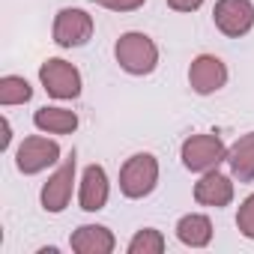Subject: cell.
Instances as JSON below:
<instances>
[{
  "mask_svg": "<svg viewBox=\"0 0 254 254\" xmlns=\"http://www.w3.org/2000/svg\"><path fill=\"white\" fill-rule=\"evenodd\" d=\"M177 239L186 245V248H206L209 242H212V221H209V215H203V212H186L180 221H177Z\"/></svg>",
  "mask_w": 254,
  "mask_h": 254,
  "instance_id": "obj_15",
  "label": "cell"
},
{
  "mask_svg": "<svg viewBox=\"0 0 254 254\" xmlns=\"http://www.w3.org/2000/svg\"><path fill=\"white\" fill-rule=\"evenodd\" d=\"M165 3L174 9V12H197L203 6V0H165Z\"/></svg>",
  "mask_w": 254,
  "mask_h": 254,
  "instance_id": "obj_20",
  "label": "cell"
},
{
  "mask_svg": "<svg viewBox=\"0 0 254 254\" xmlns=\"http://www.w3.org/2000/svg\"><path fill=\"white\" fill-rule=\"evenodd\" d=\"M33 99V87L27 78L21 75H3L0 78V105L12 108V105H24Z\"/></svg>",
  "mask_w": 254,
  "mask_h": 254,
  "instance_id": "obj_16",
  "label": "cell"
},
{
  "mask_svg": "<svg viewBox=\"0 0 254 254\" xmlns=\"http://www.w3.org/2000/svg\"><path fill=\"white\" fill-rule=\"evenodd\" d=\"M39 84L57 102H72L84 90V78H81L78 66L69 63V60H63V57H48L39 66Z\"/></svg>",
  "mask_w": 254,
  "mask_h": 254,
  "instance_id": "obj_3",
  "label": "cell"
},
{
  "mask_svg": "<svg viewBox=\"0 0 254 254\" xmlns=\"http://www.w3.org/2000/svg\"><path fill=\"white\" fill-rule=\"evenodd\" d=\"M114 60L120 63L123 72L144 78V75H153L156 66H159V45L147 33L129 30L114 42Z\"/></svg>",
  "mask_w": 254,
  "mask_h": 254,
  "instance_id": "obj_1",
  "label": "cell"
},
{
  "mask_svg": "<svg viewBox=\"0 0 254 254\" xmlns=\"http://www.w3.org/2000/svg\"><path fill=\"white\" fill-rule=\"evenodd\" d=\"M0 123H3V141H0V150H9V144H12V126H9L6 117L0 120Z\"/></svg>",
  "mask_w": 254,
  "mask_h": 254,
  "instance_id": "obj_21",
  "label": "cell"
},
{
  "mask_svg": "<svg viewBox=\"0 0 254 254\" xmlns=\"http://www.w3.org/2000/svg\"><path fill=\"white\" fill-rule=\"evenodd\" d=\"M194 200L200 206H212V209L230 206V200H233V177H224L218 168L200 174V180L194 183Z\"/></svg>",
  "mask_w": 254,
  "mask_h": 254,
  "instance_id": "obj_11",
  "label": "cell"
},
{
  "mask_svg": "<svg viewBox=\"0 0 254 254\" xmlns=\"http://www.w3.org/2000/svg\"><path fill=\"white\" fill-rule=\"evenodd\" d=\"M69 248L75 254H111L117 248V236L105 224H81L72 230Z\"/></svg>",
  "mask_w": 254,
  "mask_h": 254,
  "instance_id": "obj_12",
  "label": "cell"
},
{
  "mask_svg": "<svg viewBox=\"0 0 254 254\" xmlns=\"http://www.w3.org/2000/svg\"><path fill=\"white\" fill-rule=\"evenodd\" d=\"M180 159L183 168L191 174H206L215 171L221 162H227V147L218 135L212 132H200V135H189L180 147Z\"/></svg>",
  "mask_w": 254,
  "mask_h": 254,
  "instance_id": "obj_4",
  "label": "cell"
},
{
  "mask_svg": "<svg viewBox=\"0 0 254 254\" xmlns=\"http://www.w3.org/2000/svg\"><path fill=\"white\" fill-rule=\"evenodd\" d=\"M96 6H102V9H111V12H135V9H141L147 0H93Z\"/></svg>",
  "mask_w": 254,
  "mask_h": 254,
  "instance_id": "obj_19",
  "label": "cell"
},
{
  "mask_svg": "<svg viewBox=\"0 0 254 254\" xmlns=\"http://www.w3.org/2000/svg\"><path fill=\"white\" fill-rule=\"evenodd\" d=\"M33 126L45 135H72L78 129V114L72 108L60 105H45L33 114Z\"/></svg>",
  "mask_w": 254,
  "mask_h": 254,
  "instance_id": "obj_14",
  "label": "cell"
},
{
  "mask_svg": "<svg viewBox=\"0 0 254 254\" xmlns=\"http://www.w3.org/2000/svg\"><path fill=\"white\" fill-rule=\"evenodd\" d=\"M227 165L236 183H254V132L239 135L227 147Z\"/></svg>",
  "mask_w": 254,
  "mask_h": 254,
  "instance_id": "obj_13",
  "label": "cell"
},
{
  "mask_svg": "<svg viewBox=\"0 0 254 254\" xmlns=\"http://www.w3.org/2000/svg\"><path fill=\"white\" fill-rule=\"evenodd\" d=\"M236 230L254 242V194H248L236 209Z\"/></svg>",
  "mask_w": 254,
  "mask_h": 254,
  "instance_id": "obj_18",
  "label": "cell"
},
{
  "mask_svg": "<svg viewBox=\"0 0 254 254\" xmlns=\"http://www.w3.org/2000/svg\"><path fill=\"white\" fill-rule=\"evenodd\" d=\"M212 24L227 39H242L254 27V3L251 0H215Z\"/></svg>",
  "mask_w": 254,
  "mask_h": 254,
  "instance_id": "obj_8",
  "label": "cell"
},
{
  "mask_svg": "<svg viewBox=\"0 0 254 254\" xmlns=\"http://www.w3.org/2000/svg\"><path fill=\"white\" fill-rule=\"evenodd\" d=\"M108 197H111V183H108V174L102 165H87L84 174H81V183H78V206L84 212H99L108 206Z\"/></svg>",
  "mask_w": 254,
  "mask_h": 254,
  "instance_id": "obj_10",
  "label": "cell"
},
{
  "mask_svg": "<svg viewBox=\"0 0 254 254\" xmlns=\"http://www.w3.org/2000/svg\"><path fill=\"white\" fill-rule=\"evenodd\" d=\"M72 189H75V150H72L66 159H60L57 171H54V174L48 177V183L42 186V191H39L42 209L51 212V215H60V212L69 206V200H72Z\"/></svg>",
  "mask_w": 254,
  "mask_h": 254,
  "instance_id": "obj_7",
  "label": "cell"
},
{
  "mask_svg": "<svg viewBox=\"0 0 254 254\" xmlns=\"http://www.w3.org/2000/svg\"><path fill=\"white\" fill-rule=\"evenodd\" d=\"M227 84V66L215 54H197L189 66V87L197 96H212Z\"/></svg>",
  "mask_w": 254,
  "mask_h": 254,
  "instance_id": "obj_9",
  "label": "cell"
},
{
  "mask_svg": "<svg viewBox=\"0 0 254 254\" xmlns=\"http://www.w3.org/2000/svg\"><path fill=\"white\" fill-rule=\"evenodd\" d=\"M165 248H168V239L156 227H141L129 239V254H162Z\"/></svg>",
  "mask_w": 254,
  "mask_h": 254,
  "instance_id": "obj_17",
  "label": "cell"
},
{
  "mask_svg": "<svg viewBox=\"0 0 254 254\" xmlns=\"http://www.w3.org/2000/svg\"><path fill=\"white\" fill-rule=\"evenodd\" d=\"M93 30H96L93 15L78 6H63L51 24V36L60 48H84L93 39Z\"/></svg>",
  "mask_w": 254,
  "mask_h": 254,
  "instance_id": "obj_5",
  "label": "cell"
},
{
  "mask_svg": "<svg viewBox=\"0 0 254 254\" xmlns=\"http://www.w3.org/2000/svg\"><path fill=\"white\" fill-rule=\"evenodd\" d=\"M159 186V159L153 153H135L120 168V191L129 200L150 197Z\"/></svg>",
  "mask_w": 254,
  "mask_h": 254,
  "instance_id": "obj_2",
  "label": "cell"
},
{
  "mask_svg": "<svg viewBox=\"0 0 254 254\" xmlns=\"http://www.w3.org/2000/svg\"><path fill=\"white\" fill-rule=\"evenodd\" d=\"M60 156L63 153H60V144L54 138H45V132L42 135H30L15 150V168L24 177H36V174L54 168L60 162Z\"/></svg>",
  "mask_w": 254,
  "mask_h": 254,
  "instance_id": "obj_6",
  "label": "cell"
}]
</instances>
